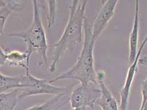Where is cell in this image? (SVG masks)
<instances>
[{
    "label": "cell",
    "mask_w": 147,
    "mask_h": 110,
    "mask_svg": "<svg viewBox=\"0 0 147 110\" xmlns=\"http://www.w3.org/2000/svg\"><path fill=\"white\" fill-rule=\"evenodd\" d=\"M88 2V1L74 0L69 6L67 25L59 41L53 45V58L49 67V70L51 73L56 71L57 63L68 48L78 44H83L84 37L83 29Z\"/></svg>",
    "instance_id": "obj_1"
},
{
    "label": "cell",
    "mask_w": 147,
    "mask_h": 110,
    "mask_svg": "<svg viewBox=\"0 0 147 110\" xmlns=\"http://www.w3.org/2000/svg\"><path fill=\"white\" fill-rule=\"evenodd\" d=\"M84 37L80 57L74 66L63 74L49 80L51 84L60 80H76L82 84H98L97 73L94 67V48L95 41L92 37V27L86 19Z\"/></svg>",
    "instance_id": "obj_2"
},
{
    "label": "cell",
    "mask_w": 147,
    "mask_h": 110,
    "mask_svg": "<svg viewBox=\"0 0 147 110\" xmlns=\"http://www.w3.org/2000/svg\"><path fill=\"white\" fill-rule=\"evenodd\" d=\"M33 21L27 29L19 32L12 33L10 37H16L22 39L27 46L28 61L27 65L30 68L31 55L35 52L41 56L45 64H47V52L49 48L47 35L42 24L39 1L33 0Z\"/></svg>",
    "instance_id": "obj_3"
},
{
    "label": "cell",
    "mask_w": 147,
    "mask_h": 110,
    "mask_svg": "<svg viewBox=\"0 0 147 110\" xmlns=\"http://www.w3.org/2000/svg\"><path fill=\"white\" fill-rule=\"evenodd\" d=\"M21 89L19 97L21 99L29 96L53 94L59 95L61 93H67V89L56 87L52 85L49 80L39 79L32 76L30 71L26 72V74L20 76Z\"/></svg>",
    "instance_id": "obj_4"
},
{
    "label": "cell",
    "mask_w": 147,
    "mask_h": 110,
    "mask_svg": "<svg viewBox=\"0 0 147 110\" xmlns=\"http://www.w3.org/2000/svg\"><path fill=\"white\" fill-rule=\"evenodd\" d=\"M93 85L80 84L74 88L69 97L72 109L89 107L94 110L96 101L100 97L101 90Z\"/></svg>",
    "instance_id": "obj_5"
},
{
    "label": "cell",
    "mask_w": 147,
    "mask_h": 110,
    "mask_svg": "<svg viewBox=\"0 0 147 110\" xmlns=\"http://www.w3.org/2000/svg\"><path fill=\"white\" fill-rule=\"evenodd\" d=\"M118 2V0H108L104 3L92 27V37L94 41H96L113 17Z\"/></svg>",
    "instance_id": "obj_6"
},
{
    "label": "cell",
    "mask_w": 147,
    "mask_h": 110,
    "mask_svg": "<svg viewBox=\"0 0 147 110\" xmlns=\"http://www.w3.org/2000/svg\"><path fill=\"white\" fill-rule=\"evenodd\" d=\"M147 35L140 45V48L138 51V54L135 60L131 64L130 67L128 69L125 84L120 91L121 97L120 105L119 108L120 110H127L130 90L137 70V66L138 63L141 52H142L143 49L144 48V46L147 44Z\"/></svg>",
    "instance_id": "obj_7"
},
{
    "label": "cell",
    "mask_w": 147,
    "mask_h": 110,
    "mask_svg": "<svg viewBox=\"0 0 147 110\" xmlns=\"http://www.w3.org/2000/svg\"><path fill=\"white\" fill-rule=\"evenodd\" d=\"M97 82L101 90V96L96 101L101 110H120L117 101L104 82V73H97Z\"/></svg>",
    "instance_id": "obj_8"
},
{
    "label": "cell",
    "mask_w": 147,
    "mask_h": 110,
    "mask_svg": "<svg viewBox=\"0 0 147 110\" xmlns=\"http://www.w3.org/2000/svg\"><path fill=\"white\" fill-rule=\"evenodd\" d=\"M28 61V54L27 52H21L18 50H13L7 52L5 48L1 46L0 55V66H2L6 62H9V66H18L24 69L26 72L30 71L27 64H24Z\"/></svg>",
    "instance_id": "obj_9"
},
{
    "label": "cell",
    "mask_w": 147,
    "mask_h": 110,
    "mask_svg": "<svg viewBox=\"0 0 147 110\" xmlns=\"http://www.w3.org/2000/svg\"><path fill=\"white\" fill-rule=\"evenodd\" d=\"M135 11L134 17L133 27L129 36V62L131 64L135 60L138 54V42L139 35V14H140V1L136 0L135 1Z\"/></svg>",
    "instance_id": "obj_10"
},
{
    "label": "cell",
    "mask_w": 147,
    "mask_h": 110,
    "mask_svg": "<svg viewBox=\"0 0 147 110\" xmlns=\"http://www.w3.org/2000/svg\"><path fill=\"white\" fill-rule=\"evenodd\" d=\"M25 6L20 1H0V33L4 34L5 27L8 18L12 14L22 10Z\"/></svg>",
    "instance_id": "obj_11"
},
{
    "label": "cell",
    "mask_w": 147,
    "mask_h": 110,
    "mask_svg": "<svg viewBox=\"0 0 147 110\" xmlns=\"http://www.w3.org/2000/svg\"><path fill=\"white\" fill-rule=\"evenodd\" d=\"M66 93H61L55 96L45 103L34 106L26 110H59L69 101V97Z\"/></svg>",
    "instance_id": "obj_12"
},
{
    "label": "cell",
    "mask_w": 147,
    "mask_h": 110,
    "mask_svg": "<svg viewBox=\"0 0 147 110\" xmlns=\"http://www.w3.org/2000/svg\"><path fill=\"white\" fill-rule=\"evenodd\" d=\"M18 89L0 94V110H14L20 98Z\"/></svg>",
    "instance_id": "obj_13"
},
{
    "label": "cell",
    "mask_w": 147,
    "mask_h": 110,
    "mask_svg": "<svg viewBox=\"0 0 147 110\" xmlns=\"http://www.w3.org/2000/svg\"><path fill=\"white\" fill-rule=\"evenodd\" d=\"M21 89V78L8 76L1 72L0 90L1 93H6L8 90Z\"/></svg>",
    "instance_id": "obj_14"
},
{
    "label": "cell",
    "mask_w": 147,
    "mask_h": 110,
    "mask_svg": "<svg viewBox=\"0 0 147 110\" xmlns=\"http://www.w3.org/2000/svg\"><path fill=\"white\" fill-rule=\"evenodd\" d=\"M49 17H48V28H50L54 25L56 17V1H48Z\"/></svg>",
    "instance_id": "obj_15"
},
{
    "label": "cell",
    "mask_w": 147,
    "mask_h": 110,
    "mask_svg": "<svg viewBox=\"0 0 147 110\" xmlns=\"http://www.w3.org/2000/svg\"><path fill=\"white\" fill-rule=\"evenodd\" d=\"M141 92L142 96V101L140 108L142 107L147 101V77L142 83Z\"/></svg>",
    "instance_id": "obj_16"
},
{
    "label": "cell",
    "mask_w": 147,
    "mask_h": 110,
    "mask_svg": "<svg viewBox=\"0 0 147 110\" xmlns=\"http://www.w3.org/2000/svg\"><path fill=\"white\" fill-rule=\"evenodd\" d=\"M138 63L142 66H147V56H140L139 58Z\"/></svg>",
    "instance_id": "obj_17"
},
{
    "label": "cell",
    "mask_w": 147,
    "mask_h": 110,
    "mask_svg": "<svg viewBox=\"0 0 147 110\" xmlns=\"http://www.w3.org/2000/svg\"><path fill=\"white\" fill-rule=\"evenodd\" d=\"M140 110H147V101L142 107L140 108Z\"/></svg>",
    "instance_id": "obj_18"
},
{
    "label": "cell",
    "mask_w": 147,
    "mask_h": 110,
    "mask_svg": "<svg viewBox=\"0 0 147 110\" xmlns=\"http://www.w3.org/2000/svg\"><path fill=\"white\" fill-rule=\"evenodd\" d=\"M87 108H80V109H72L71 110H87Z\"/></svg>",
    "instance_id": "obj_19"
},
{
    "label": "cell",
    "mask_w": 147,
    "mask_h": 110,
    "mask_svg": "<svg viewBox=\"0 0 147 110\" xmlns=\"http://www.w3.org/2000/svg\"><path fill=\"white\" fill-rule=\"evenodd\" d=\"M95 110V109H94V110Z\"/></svg>",
    "instance_id": "obj_20"
}]
</instances>
